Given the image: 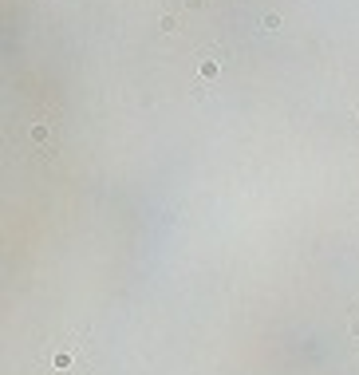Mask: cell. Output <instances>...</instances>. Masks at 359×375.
I'll use <instances>...</instances> for the list:
<instances>
[{
	"label": "cell",
	"mask_w": 359,
	"mask_h": 375,
	"mask_svg": "<svg viewBox=\"0 0 359 375\" xmlns=\"http://www.w3.org/2000/svg\"><path fill=\"white\" fill-rule=\"evenodd\" d=\"M198 75H202V79H217V75H221V63H217V59H202V63H198Z\"/></svg>",
	"instance_id": "cell-1"
},
{
	"label": "cell",
	"mask_w": 359,
	"mask_h": 375,
	"mask_svg": "<svg viewBox=\"0 0 359 375\" xmlns=\"http://www.w3.org/2000/svg\"><path fill=\"white\" fill-rule=\"evenodd\" d=\"M48 126H44V123H36V126H32V138H36V142H48Z\"/></svg>",
	"instance_id": "cell-2"
},
{
	"label": "cell",
	"mask_w": 359,
	"mask_h": 375,
	"mask_svg": "<svg viewBox=\"0 0 359 375\" xmlns=\"http://www.w3.org/2000/svg\"><path fill=\"white\" fill-rule=\"evenodd\" d=\"M260 24H264V28H268V32H276V28H280V16H276V12H268V16H264V20H260Z\"/></svg>",
	"instance_id": "cell-3"
},
{
	"label": "cell",
	"mask_w": 359,
	"mask_h": 375,
	"mask_svg": "<svg viewBox=\"0 0 359 375\" xmlns=\"http://www.w3.org/2000/svg\"><path fill=\"white\" fill-rule=\"evenodd\" d=\"M352 340H359V316L352 320Z\"/></svg>",
	"instance_id": "cell-4"
}]
</instances>
